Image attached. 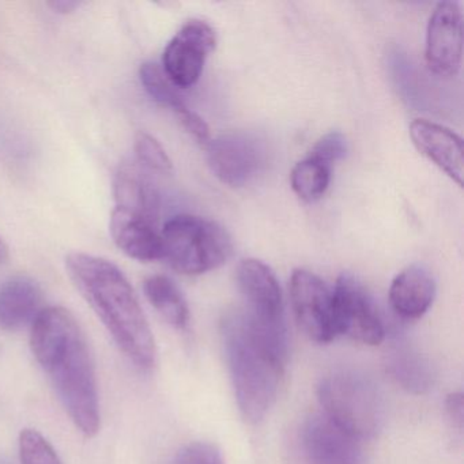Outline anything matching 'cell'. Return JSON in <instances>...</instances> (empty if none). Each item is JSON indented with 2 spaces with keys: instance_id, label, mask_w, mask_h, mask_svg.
I'll list each match as a JSON object with an SVG mask.
<instances>
[{
  "instance_id": "7",
  "label": "cell",
  "mask_w": 464,
  "mask_h": 464,
  "mask_svg": "<svg viewBox=\"0 0 464 464\" xmlns=\"http://www.w3.org/2000/svg\"><path fill=\"white\" fill-rule=\"evenodd\" d=\"M216 45V31L208 23L187 21L165 48L162 72L175 88H191L199 81L206 59Z\"/></svg>"
},
{
  "instance_id": "18",
  "label": "cell",
  "mask_w": 464,
  "mask_h": 464,
  "mask_svg": "<svg viewBox=\"0 0 464 464\" xmlns=\"http://www.w3.org/2000/svg\"><path fill=\"white\" fill-rule=\"evenodd\" d=\"M387 371L409 392L422 393L433 384V372L428 361L409 346H396L391 350Z\"/></svg>"
},
{
  "instance_id": "9",
  "label": "cell",
  "mask_w": 464,
  "mask_h": 464,
  "mask_svg": "<svg viewBox=\"0 0 464 464\" xmlns=\"http://www.w3.org/2000/svg\"><path fill=\"white\" fill-rule=\"evenodd\" d=\"M463 59V13L453 0L440 2L426 29L425 61L440 77L458 74Z\"/></svg>"
},
{
  "instance_id": "6",
  "label": "cell",
  "mask_w": 464,
  "mask_h": 464,
  "mask_svg": "<svg viewBox=\"0 0 464 464\" xmlns=\"http://www.w3.org/2000/svg\"><path fill=\"white\" fill-rule=\"evenodd\" d=\"M334 295V320L336 334L360 343L376 346L385 336L384 323L379 309L365 287L349 274L336 281Z\"/></svg>"
},
{
  "instance_id": "3",
  "label": "cell",
  "mask_w": 464,
  "mask_h": 464,
  "mask_svg": "<svg viewBox=\"0 0 464 464\" xmlns=\"http://www.w3.org/2000/svg\"><path fill=\"white\" fill-rule=\"evenodd\" d=\"M66 267L119 349L140 369L153 368L156 342L140 300L121 268L110 260L82 252L70 254Z\"/></svg>"
},
{
  "instance_id": "26",
  "label": "cell",
  "mask_w": 464,
  "mask_h": 464,
  "mask_svg": "<svg viewBox=\"0 0 464 464\" xmlns=\"http://www.w3.org/2000/svg\"><path fill=\"white\" fill-rule=\"evenodd\" d=\"M178 464H222L221 455L210 444L195 442L181 450Z\"/></svg>"
},
{
  "instance_id": "8",
  "label": "cell",
  "mask_w": 464,
  "mask_h": 464,
  "mask_svg": "<svg viewBox=\"0 0 464 464\" xmlns=\"http://www.w3.org/2000/svg\"><path fill=\"white\" fill-rule=\"evenodd\" d=\"M290 300L301 330L316 343H330L338 336L334 320L333 290L308 270L293 271Z\"/></svg>"
},
{
  "instance_id": "30",
  "label": "cell",
  "mask_w": 464,
  "mask_h": 464,
  "mask_svg": "<svg viewBox=\"0 0 464 464\" xmlns=\"http://www.w3.org/2000/svg\"><path fill=\"white\" fill-rule=\"evenodd\" d=\"M0 464H9L7 461L0 460Z\"/></svg>"
},
{
  "instance_id": "29",
  "label": "cell",
  "mask_w": 464,
  "mask_h": 464,
  "mask_svg": "<svg viewBox=\"0 0 464 464\" xmlns=\"http://www.w3.org/2000/svg\"><path fill=\"white\" fill-rule=\"evenodd\" d=\"M9 259V246L5 243L4 238L0 237V265H4Z\"/></svg>"
},
{
  "instance_id": "22",
  "label": "cell",
  "mask_w": 464,
  "mask_h": 464,
  "mask_svg": "<svg viewBox=\"0 0 464 464\" xmlns=\"http://www.w3.org/2000/svg\"><path fill=\"white\" fill-rule=\"evenodd\" d=\"M20 458L23 464H62L53 445L34 429L21 431Z\"/></svg>"
},
{
  "instance_id": "17",
  "label": "cell",
  "mask_w": 464,
  "mask_h": 464,
  "mask_svg": "<svg viewBox=\"0 0 464 464\" xmlns=\"http://www.w3.org/2000/svg\"><path fill=\"white\" fill-rule=\"evenodd\" d=\"M116 208L157 224L160 195L153 184L131 165H123L116 173Z\"/></svg>"
},
{
  "instance_id": "19",
  "label": "cell",
  "mask_w": 464,
  "mask_h": 464,
  "mask_svg": "<svg viewBox=\"0 0 464 464\" xmlns=\"http://www.w3.org/2000/svg\"><path fill=\"white\" fill-rule=\"evenodd\" d=\"M146 298L172 327L184 330L188 325L189 309L178 285L165 276H153L143 284Z\"/></svg>"
},
{
  "instance_id": "14",
  "label": "cell",
  "mask_w": 464,
  "mask_h": 464,
  "mask_svg": "<svg viewBox=\"0 0 464 464\" xmlns=\"http://www.w3.org/2000/svg\"><path fill=\"white\" fill-rule=\"evenodd\" d=\"M110 230L116 246L127 256L140 262L162 259L161 232L154 222L116 208Z\"/></svg>"
},
{
  "instance_id": "16",
  "label": "cell",
  "mask_w": 464,
  "mask_h": 464,
  "mask_svg": "<svg viewBox=\"0 0 464 464\" xmlns=\"http://www.w3.org/2000/svg\"><path fill=\"white\" fill-rule=\"evenodd\" d=\"M39 285L28 276H14L0 285V327L20 330L34 323L42 306Z\"/></svg>"
},
{
  "instance_id": "12",
  "label": "cell",
  "mask_w": 464,
  "mask_h": 464,
  "mask_svg": "<svg viewBox=\"0 0 464 464\" xmlns=\"http://www.w3.org/2000/svg\"><path fill=\"white\" fill-rule=\"evenodd\" d=\"M237 285L251 316L263 322H285L284 295L276 273L262 260L244 259L237 267Z\"/></svg>"
},
{
  "instance_id": "21",
  "label": "cell",
  "mask_w": 464,
  "mask_h": 464,
  "mask_svg": "<svg viewBox=\"0 0 464 464\" xmlns=\"http://www.w3.org/2000/svg\"><path fill=\"white\" fill-rule=\"evenodd\" d=\"M140 77L149 96L162 107L170 108L175 112L176 110L186 105L159 64L146 62L140 66Z\"/></svg>"
},
{
  "instance_id": "20",
  "label": "cell",
  "mask_w": 464,
  "mask_h": 464,
  "mask_svg": "<svg viewBox=\"0 0 464 464\" xmlns=\"http://www.w3.org/2000/svg\"><path fill=\"white\" fill-rule=\"evenodd\" d=\"M331 168L311 156L298 162L290 173V184L295 194L306 203L319 200L330 187Z\"/></svg>"
},
{
  "instance_id": "24",
  "label": "cell",
  "mask_w": 464,
  "mask_h": 464,
  "mask_svg": "<svg viewBox=\"0 0 464 464\" xmlns=\"http://www.w3.org/2000/svg\"><path fill=\"white\" fill-rule=\"evenodd\" d=\"M349 151V143L342 132L331 131L317 140L311 151V157L320 160L324 164L333 167L336 161H341Z\"/></svg>"
},
{
  "instance_id": "13",
  "label": "cell",
  "mask_w": 464,
  "mask_h": 464,
  "mask_svg": "<svg viewBox=\"0 0 464 464\" xmlns=\"http://www.w3.org/2000/svg\"><path fill=\"white\" fill-rule=\"evenodd\" d=\"M409 130L417 150L461 187L464 173L461 138L452 130L425 119H415Z\"/></svg>"
},
{
  "instance_id": "11",
  "label": "cell",
  "mask_w": 464,
  "mask_h": 464,
  "mask_svg": "<svg viewBox=\"0 0 464 464\" xmlns=\"http://www.w3.org/2000/svg\"><path fill=\"white\" fill-rule=\"evenodd\" d=\"M358 441L325 415L309 418L300 430L301 450L309 464H361Z\"/></svg>"
},
{
  "instance_id": "10",
  "label": "cell",
  "mask_w": 464,
  "mask_h": 464,
  "mask_svg": "<svg viewBox=\"0 0 464 464\" xmlns=\"http://www.w3.org/2000/svg\"><path fill=\"white\" fill-rule=\"evenodd\" d=\"M206 148L214 175L229 187L246 186L265 165L263 143L244 132L221 135L211 140Z\"/></svg>"
},
{
  "instance_id": "15",
  "label": "cell",
  "mask_w": 464,
  "mask_h": 464,
  "mask_svg": "<svg viewBox=\"0 0 464 464\" xmlns=\"http://www.w3.org/2000/svg\"><path fill=\"white\" fill-rule=\"evenodd\" d=\"M436 297V281L428 268L412 265L393 278L390 304L393 312L407 320L422 317Z\"/></svg>"
},
{
  "instance_id": "2",
  "label": "cell",
  "mask_w": 464,
  "mask_h": 464,
  "mask_svg": "<svg viewBox=\"0 0 464 464\" xmlns=\"http://www.w3.org/2000/svg\"><path fill=\"white\" fill-rule=\"evenodd\" d=\"M221 334L238 409L244 420L260 422L276 401L286 363V324L240 309L225 314Z\"/></svg>"
},
{
  "instance_id": "4",
  "label": "cell",
  "mask_w": 464,
  "mask_h": 464,
  "mask_svg": "<svg viewBox=\"0 0 464 464\" xmlns=\"http://www.w3.org/2000/svg\"><path fill=\"white\" fill-rule=\"evenodd\" d=\"M162 259L184 276H200L227 262L233 252L229 233L210 219L173 217L161 230Z\"/></svg>"
},
{
  "instance_id": "5",
  "label": "cell",
  "mask_w": 464,
  "mask_h": 464,
  "mask_svg": "<svg viewBox=\"0 0 464 464\" xmlns=\"http://www.w3.org/2000/svg\"><path fill=\"white\" fill-rule=\"evenodd\" d=\"M324 415L358 440L373 436L382 420V401L376 385L365 374L342 369L319 385Z\"/></svg>"
},
{
  "instance_id": "27",
  "label": "cell",
  "mask_w": 464,
  "mask_h": 464,
  "mask_svg": "<svg viewBox=\"0 0 464 464\" xmlns=\"http://www.w3.org/2000/svg\"><path fill=\"white\" fill-rule=\"evenodd\" d=\"M445 409H447L448 417L452 420L453 426L458 429H463L464 418V401L460 392L450 393L445 401Z\"/></svg>"
},
{
  "instance_id": "28",
  "label": "cell",
  "mask_w": 464,
  "mask_h": 464,
  "mask_svg": "<svg viewBox=\"0 0 464 464\" xmlns=\"http://www.w3.org/2000/svg\"><path fill=\"white\" fill-rule=\"evenodd\" d=\"M81 2H72V0H53L48 4L53 12L58 14H72L75 10L80 9Z\"/></svg>"
},
{
  "instance_id": "25",
  "label": "cell",
  "mask_w": 464,
  "mask_h": 464,
  "mask_svg": "<svg viewBox=\"0 0 464 464\" xmlns=\"http://www.w3.org/2000/svg\"><path fill=\"white\" fill-rule=\"evenodd\" d=\"M181 127L197 140L199 145L208 146L211 140L210 127L194 111L189 110L187 105L175 111Z\"/></svg>"
},
{
  "instance_id": "23",
  "label": "cell",
  "mask_w": 464,
  "mask_h": 464,
  "mask_svg": "<svg viewBox=\"0 0 464 464\" xmlns=\"http://www.w3.org/2000/svg\"><path fill=\"white\" fill-rule=\"evenodd\" d=\"M135 151L138 159L146 167L161 173H170L173 170V164L170 161L165 149L161 143L146 134V132H138L135 138Z\"/></svg>"
},
{
  "instance_id": "1",
  "label": "cell",
  "mask_w": 464,
  "mask_h": 464,
  "mask_svg": "<svg viewBox=\"0 0 464 464\" xmlns=\"http://www.w3.org/2000/svg\"><path fill=\"white\" fill-rule=\"evenodd\" d=\"M31 346L72 422L85 436L99 433L100 406L93 355L72 312L42 309L32 323Z\"/></svg>"
}]
</instances>
